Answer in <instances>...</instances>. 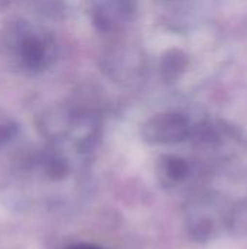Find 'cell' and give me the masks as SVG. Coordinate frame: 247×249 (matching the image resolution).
Wrapping results in <instances>:
<instances>
[{
	"label": "cell",
	"instance_id": "obj_1",
	"mask_svg": "<svg viewBox=\"0 0 247 249\" xmlns=\"http://www.w3.org/2000/svg\"><path fill=\"white\" fill-rule=\"evenodd\" d=\"M163 174L170 182H179L188 175V165L182 159H167L165 160Z\"/></svg>",
	"mask_w": 247,
	"mask_h": 249
},
{
	"label": "cell",
	"instance_id": "obj_2",
	"mask_svg": "<svg viewBox=\"0 0 247 249\" xmlns=\"http://www.w3.org/2000/svg\"><path fill=\"white\" fill-rule=\"evenodd\" d=\"M68 249H102L99 247H95V245H89V244H79V245H73Z\"/></svg>",
	"mask_w": 247,
	"mask_h": 249
}]
</instances>
